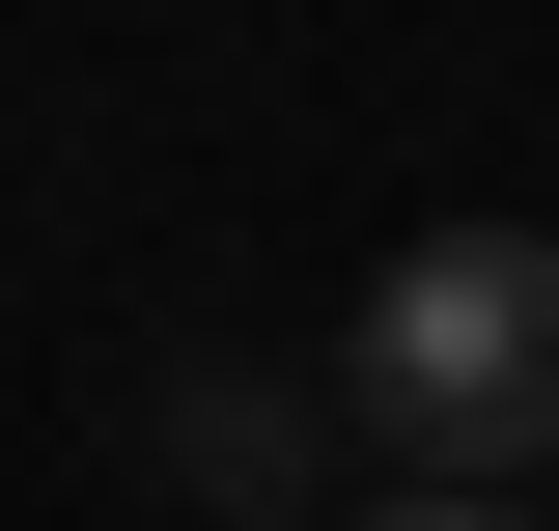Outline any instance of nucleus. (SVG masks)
Masks as SVG:
<instances>
[{
  "label": "nucleus",
  "instance_id": "1",
  "mask_svg": "<svg viewBox=\"0 0 559 531\" xmlns=\"http://www.w3.org/2000/svg\"><path fill=\"white\" fill-rule=\"evenodd\" d=\"M336 420L392 475H448V504H532L559 475V252L532 224H419L364 280V335H336Z\"/></svg>",
  "mask_w": 559,
  "mask_h": 531
},
{
  "label": "nucleus",
  "instance_id": "2",
  "mask_svg": "<svg viewBox=\"0 0 559 531\" xmlns=\"http://www.w3.org/2000/svg\"><path fill=\"white\" fill-rule=\"evenodd\" d=\"M168 475H197V504H308V392H252V364H168Z\"/></svg>",
  "mask_w": 559,
  "mask_h": 531
},
{
  "label": "nucleus",
  "instance_id": "3",
  "mask_svg": "<svg viewBox=\"0 0 559 531\" xmlns=\"http://www.w3.org/2000/svg\"><path fill=\"white\" fill-rule=\"evenodd\" d=\"M364 531H532V504H448V475H392V504H364Z\"/></svg>",
  "mask_w": 559,
  "mask_h": 531
}]
</instances>
